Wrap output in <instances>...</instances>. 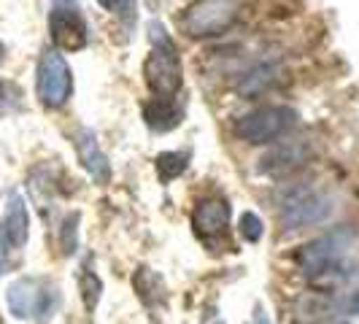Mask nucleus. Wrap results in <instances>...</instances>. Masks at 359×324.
Wrapping results in <instances>:
<instances>
[{
  "label": "nucleus",
  "mask_w": 359,
  "mask_h": 324,
  "mask_svg": "<svg viewBox=\"0 0 359 324\" xmlns=\"http://www.w3.org/2000/svg\"><path fill=\"white\" fill-rule=\"evenodd\" d=\"M79 292H81V300H84L87 311L92 313L97 308V303H100V295H103V281H100V276L92 268L81 270V276H79Z\"/></svg>",
  "instance_id": "17"
},
{
  "label": "nucleus",
  "mask_w": 359,
  "mask_h": 324,
  "mask_svg": "<svg viewBox=\"0 0 359 324\" xmlns=\"http://www.w3.org/2000/svg\"><path fill=\"white\" fill-rule=\"evenodd\" d=\"M278 219L287 230H306L324 224L335 211V198L316 184H289L278 195Z\"/></svg>",
  "instance_id": "2"
},
{
  "label": "nucleus",
  "mask_w": 359,
  "mask_h": 324,
  "mask_svg": "<svg viewBox=\"0 0 359 324\" xmlns=\"http://www.w3.org/2000/svg\"><path fill=\"white\" fill-rule=\"evenodd\" d=\"M3 235L6 241L22 249L30 238V214H27V203L19 192H8L6 203H3Z\"/></svg>",
  "instance_id": "12"
},
{
  "label": "nucleus",
  "mask_w": 359,
  "mask_h": 324,
  "mask_svg": "<svg viewBox=\"0 0 359 324\" xmlns=\"http://www.w3.org/2000/svg\"><path fill=\"white\" fill-rule=\"evenodd\" d=\"M73 144H76V154H79L81 168H84L97 184H108V181H111V162H108V157L100 151L95 130L81 127V130L76 133V141H73Z\"/></svg>",
  "instance_id": "11"
},
{
  "label": "nucleus",
  "mask_w": 359,
  "mask_h": 324,
  "mask_svg": "<svg viewBox=\"0 0 359 324\" xmlns=\"http://www.w3.org/2000/svg\"><path fill=\"white\" fill-rule=\"evenodd\" d=\"M354 241H357V233L351 227H335V230L303 243L294 252V262L313 281L332 268H338L341 262H346V254L354 246Z\"/></svg>",
  "instance_id": "4"
},
{
  "label": "nucleus",
  "mask_w": 359,
  "mask_h": 324,
  "mask_svg": "<svg viewBox=\"0 0 359 324\" xmlns=\"http://www.w3.org/2000/svg\"><path fill=\"white\" fill-rule=\"evenodd\" d=\"M149 41L151 49L144 60V81L154 97H176L184 87V68H181L179 46L168 36L162 22H149Z\"/></svg>",
  "instance_id": "1"
},
{
  "label": "nucleus",
  "mask_w": 359,
  "mask_h": 324,
  "mask_svg": "<svg viewBox=\"0 0 359 324\" xmlns=\"http://www.w3.org/2000/svg\"><path fill=\"white\" fill-rule=\"evenodd\" d=\"M230 216L233 208L230 203L219 195L200 198L192 208V230L205 246H219L227 243L230 238Z\"/></svg>",
  "instance_id": "9"
},
{
  "label": "nucleus",
  "mask_w": 359,
  "mask_h": 324,
  "mask_svg": "<svg viewBox=\"0 0 359 324\" xmlns=\"http://www.w3.org/2000/svg\"><path fill=\"white\" fill-rule=\"evenodd\" d=\"M49 36L57 52H81L90 41V27L79 0H52L49 8Z\"/></svg>",
  "instance_id": "8"
},
{
  "label": "nucleus",
  "mask_w": 359,
  "mask_h": 324,
  "mask_svg": "<svg viewBox=\"0 0 359 324\" xmlns=\"http://www.w3.org/2000/svg\"><path fill=\"white\" fill-rule=\"evenodd\" d=\"M316 157H319V146L313 138H308V135L281 138L259 157L257 170L268 179H287V176H294L297 170L308 168Z\"/></svg>",
  "instance_id": "6"
},
{
  "label": "nucleus",
  "mask_w": 359,
  "mask_h": 324,
  "mask_svg": "<svg viewBox=\"0 0 359 324\" xmlns=\"http://www.w3.org/2000/svg\"><path fill=\"white\" fill-rule=\"evenodd\" d=\"M36 95L43 108L57 111L68 106V100L73 97V71L62 52L43 49L36 71Z\"/></svg>",
  "instance_id": "7"
},
{
  "label": "nucleus",
  "mask_w": 359,
  "mask_h": 324,
  "mask_svg": "<svg viewBox=\"0 0 359 324\" xmlns=\"http://www.w3.org/2000/svg\"><path fill=\"white\" fill-rule=\"evenodd\" d=\"M60 246L62 254H73L79 246V214H68L60 227Z\"/></svg>",
  "instance_id": "19"
},
{
  "label": "nucleus",
  "mask_w": 359,
  "mask_h": 324,
  "mask_svg": "<svg viewBox=\"0 0 359 324\" xmlns=\"http://www.w3.org/2000/svg\"><path fill=\"white\" fill-rule=\"evenodd\" d=\"M141 114H144V122L154 133H170L181 125L187 108L179 97H149L144 106H141Z\"/></svg>",
  "instance_id": "13"
},
{
  "label": "nucleus",
  "mask_w": 359,
  "mask_h": 324,
  "mask_svg": "<svg viewBox=\"0 0 359 324\" xmlns=\"http://www.w3.org/2000/svg\"><path fill=\"white\" fill-rule=\"evenodd\" d=\"M243 11V0H195L179 17V27L189 38H216L227 33Z\"/></svg>",
  "instance_id": "5"
},
{
  "label": "nucleus",
  "mask_w": 359,
  "mask_h": 324,
  "mask_svg": "<svg viewBox=\"0 0 359 324\" xmlns=\"http://www.w3.org/2000/svg\"><path fill=\"white\" fill-rule=\"evenodd\" d=\"M60 303V292L43 278H19L8 289V306L19 319L25 316H49Z\"/></svg>",
  "instance_id": "10"
},
{
  "label": "nucleus",
  "mask_w": 359,
  "mask_h": 324,
  "mask_svg": "<svg viewBox=\"0 0 359 324\" xmlns=\"http://www.w3.org/2000/svg\"><path fill=\"white\" fill-rule=\"evenodd\" d=\"M22 106V92L14 81H8V79H3L0 76V116H6V114H14L19 111Z\"/></svg>",
  "instance_id": "18"
},
{
  "label": "nucleus",
  "mask_w": 359,
  "mask_h": 324,
  "mask_svg": "<svg viewBox=\"0 0 359 324\" xmlns=\"http://www.w3.org/2000/svg\"><path fill=\"white\" fill-rule=\"evenodd\" d=\"M241 235L249 241V243H257L259 238H262V233H265V224H262V219L254 214V211H246V214L241 216Z\"/></svg>",
  "instance_id": "21"
},
{
  "label": "nucleus",
  "mask_w": 359,
  "mask_h": 324,
  "mask_svg": "<svg viewBox=\"0 0 359 324\" xmlns=\"http://www.w3.org/2000/svg\"><path fill=\"white\" fill-rule=\"evenodd\" d=\"M278 79V65H273V62H257L252 65L249 71L238 73V79H235V92L238 95H243V97H254V95H259V92H265Z\"/></svg>",
  "instance_id": "14"
},
{
  "label": "nucleus",
  "mask_w": 359,
  "mask_h": 324,
  "mask_svg": "<svg viewBox=\"0 0 359 324\" xmlns=\"http://www.w3.org/2000/svg\"><path fill=\"white\" fill-rule=\"evenodd\" d=\"M6 62V46H3V41H0V65Z\"/></svg>",
  "instance_id": "26"
},
{
  "label": "nucleus",
  "mask_w": 359,
  "mask_h": 324,
  "mask_svg": "<svg viewBox=\"0 0 359 324\" xmlns=\"http://www.w3.org/2000/svg\"><path fill=\"white\" fill-rule=\"evenodd\" d=\"M297 324H348V322H338V319H332V322H297Z\"/></svg>",
  "instance_id": "25"
},
{
  "label": "nucleus",
  "mask_w": 359,
  "mask_h": 324,
  "mask_svg": "<svg viewBox=\"0 0 359 324\" xmlns=\"http://www.w3.org/2000/svg\"><path fill=\"white\" fill-rule=\"evenodd\" d=\"M8 241H6V235L0 233V273H6V268H8Z\"/></svg>",
  "instance_id": "23"
},
{
  "label": "nucleus",
  "mask_w": 359,
  "mask_h": 324,
  "mask_svg": "<svg viewBox=\"0 0 359 324\" xmlns=\"http://www.w3.org/2000/svg\"><path fill=\"white\" fill-rule=\"evenodd\" d=\"M106 11H111L116 19H122L127 25H133L138 17V0H97Z\"/></svg>",
  "instance_id": "20"
},
{
  "label": "nucleus",
  "mask_w": 359,
  "mask_h": 324,
  "mask_svg": "<svg viewBox=\"0 0 359 324\" xmlns=\"http://www.w3.org/2000/svg\"><path fill=\"white\" fill-rule=\"evenodd\" d=\"M154 168H157V176L162 184H170L189 168V154L187 151H162L154 160Z\"/></svg>",
  "instance_id": "16"
},
{
  "label": "nucleus",
  "mask_w": 359,
  "mask_h": 324,
  "mask_svg": "<svg viewBox=\"0 0 359 324\" xmlns=\"http://www.w3.org/2000/svg\"><path fill=\"white\" fill-rule=\"evenodd\" d=\"M338 306H341L343 316H359V289L341 295L338 297Z\"/></svg>",
  "instance_id": "22"
},
{
  "label": "nucleus",
  "mask_w": 359,
  "mask_h": 324,
  "mask_svg": "<svg viewBox=\"0 0 359 324\" xmlns=\"http://www.w3.org/2000/svg\"><path fill=\"white\" fill-rule=\"evenodd\" d=\"M133 284L138 297L144 300L146 306H157L165 300V281H162L160 273H154L151 268H138L133 276Z\"/></svg>",
  "instance_id": "15"
},
{
  "label": "nucleus",
  "mask_w": 359,
  "mask_h": 324,
  "mask_svg": "<svg viewBox=\"0 0 359 324\" xmlns=\"http://www.w3.org/2000/svg\"><path fill=\"white\" fill-rule=\"evenodd\" d=\"M252 324H270L268 313H265V308L257 306V311H254V322Z\"/></svg>",
  "instance_id": "24"
},
{
  "label": "nucleus",
  "mask_w": 359,
  "mask_h": 324,
  "mask_svg": "<svg viewBox=\"0 0 359 324\" xmlns=\"http://www.w3.org/2000/svg\"><path fill=\"white\" fill-rule=\"evenodd\" d=\"M297 125V111L289 106H259L241 114L233 122V133L238 141L249 146L273 144L287 138Z\"/></svg>",
  "instance_id": "3"
}]
</instances>
